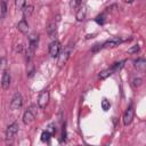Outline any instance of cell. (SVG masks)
Here are the masks:
<instances>
[{
  "label": "cell",
  "mask_w": 146,
  "mask_h": 146,
  "mask_svg": "<svg viewBox=\"0 0 146 146\" xmlns=\"http://www.w3.org/2000/svg\"><path fill=\"white\" fill-rule=\"evenodd\" d=\"M35 114H36V110L33 106H31L30 108H27L24 112V114H23V122L25 124L32 123L34 121V119H35Z\"/></svg>",
  "instance_id": "7a4b0ae2"
},
{
  "label": "cell",
  "mask_w": 146,
  "mask_h": 146,
  "mask_svg": "<svg viewBox=\"0 0 146 146\" xmlns=\"http://www.w3.org/2000/svg\"><path fill=\"white\" fill-rule=\"evenodd\" d=\"M32 13H33V6L29 5V6H25L24 7V9H23V16H24V18L30 17L32 15Z\"/></svg>",
  "instance_id": "2e32d148"
},
{
  "label": "cell",
  "mask_w": 146,
  "mask_h": 146,
  "mask_svg": "<svg viewBox=\"0 0 146 146\" xmlns=\"http://www.w3.org/2000/svg\"><path fill=\"white\" fill-rule=\"evenodd\" d=\"M140 84H141V79H140V78H135V79L132 80V86H133L135 88L139 87Z\"/></svg>",
  "instance_id": "d4e9b609"
},
{
  "label": "cell",
  "mask_w": 146,
  "mask_h": 146,
  "mask_svg": "<svg viewBox=\"0 0 146 146\" xmlns=\"http://www.w3.org/2000/svg\"><path fill=\"white\" fill-rule=\"evenodd\" d=\"M38 42H39V35L38 34H31L29 38V49L31 50H35V48L38 47Z\"/></svg>",
  "instance_id": "8fae6325"
},
{
  "label": "cell",
  "mask_w": 146,
  "mask_h": 146,
  "mask_svg": "<svg viewBox=\"0 0 146 146\" xmlns=\"http://www.w3.org/2000/svg\"><path fill=\"white\" fill-rule=\"evenodd\" d=\"M10 81H11V78H10V73L6 70L2 71V76H1V86H2V89H8L9 86H10Z\"/></svg>",
  "instance_id": "ba28073f"
},
{
  "label": "cell",
  "mask_w": 146,
  "mask_h": 146,
  "mask_svg": "<svg viewBox=\"0 0 146 146\" xmlns=\"http://www.w3.org/2000/svg\"><path fill=\"white\" fill-rule=\"evenodd\" d=\"M133 66L137 71H140V72H144L146 70V59L144 58H138L133 62Z\"/></svg>",
  "instance_id": "7c38bea8"
},
{
  "label": "cell",
  "mask_w": 146,
  "mask_h": 146,
  "mask_svg": "<svg viewBox=\"0 0 146 146\" xmlns=\"http://www.w3.org/2000/svg\"><path fill=\"white\" fill-rule=\"evenodd\" d=\"M49 91L47 90H42L40 94H39V97H38V106L40 108H46V106L48 105L49 103Z\"/></svg>",
  "instance_id": "3957f363"
},
{
  "label": "cell",
  "mask_w": 146,
  "mask_h": 146,
  "mask_svg": "<svg viewBox=\"0 0 146 146\" xmlns=\"http://www.w3.org/2000/svg\"><path fill=\"white\" fill-rule=\"evenodd\" d=\"M86 15H87V8H86L84 5H81V6L79 7V9L76 10L75 17H76V19H78L79 22H81V21H83V19L86 18Z\"/></svg>",
  "instance_id": "4fadbf2b"
},
{
  "label": "cell",
  "mask_w": 146,
  "mask_h": 146,
  "mask_svg": "<svg viewBox=\"0 0 146 146\" xmlns=\"http://www.w3.org/2000/svg\"><path fill=\"white\" fill-rule=\"evenodd\" d=\"M113 73H115L114 72V70L111 67V68H107V70H104V71H102L100 73H99V79H106V78H108L110 75H112Z\"/></svg>",
  "instance_id": "9a60e30c"
},
{
  "label": "cell",
  "mask_w": 146,
  "mask_h": 146,
  "mask_svg": "<svg viewBox=\"0 0 146 146\" xmlns=\"http://www.w3.org/2000/svg\"><path fill=\"white\" fill-rule=\"evenodd\" d=\"M124 1H125V2H127V3H130V2H132V1H133V0H124Z\"/></svg>",
  "instance_id": "f1b7e54d"
},
{
  "label": "cell",
  "mask_w": 146,
  "mask_h": 146,
  "mask_svg": "<svg viewBox=\"0 0 146 146\" xmlns=\"http://www.w3.org/2000/svg\"><path fill=\"white\" fill-rule=\"evenodd\" d=\"M18 123L17 122H13L11 124H9L8 127H7V129H6V139L7 140H9V139H13L15 136H16V133L18 132Z\"/></svg>",
  "instance_id": "8992f818"
},
{
  "label": "cell",
  "mask_w": 146,
  "mask_h": 146,
  "mask_svg": "<svg viewBox=\"0 0 146 146\" xmlns=\"http://www.w3.org/2000/svg\"><path fill=\"white\" fill-rule=\"evenodd\" d=\"M47 130L54 135V133L56 132V127H55V124H52V123H51V124H49V125H48V128H47Z\"/></svg>",
  "instance_id": "484cf974"
},
{
  "label": "cell",
  "mask_w": 146,
  "mask_h": 146,
  "mask_svg": "<svg viewBox=\"0 0 146 146\" xmlns=\"http://www.w3.org/2000/svg\"><path fill=\"white\" fill-rule=\"evenodd\" d=\"M48 52L51 57H58L60 54V43L57 40H54L48 48Z\"/></svg>",
  "instance_id": "52a82bcc"
},
{
  "label": "cell",
  "mask_w": 146,
  "mask_h": 146,
  "mask_svg": "<svg viewBox=\"0 0 146 146\" xmlns=\"http://www.w3.org/2000/svg\"><path fill=\"white\" fill-rule=\"evenodd\" d=\"M23 105V97L19 92H15V95L13 96L11 98V102H10V108L13 111H16V110H19Z\"/></svg>",
  "instance_id": "277c9868"
},
{
  "label": "cell",
  "mask_w": 146,
  "mask_h": 146,
  "mask_svg": "<svg viewBox=\"0 0 146 146\" xmlns=\"http://www.w3.org/2000/svg\"><path fill=\"white\" fill-rule=\"evenodd\" d=\"M96 22H97V24H99V25H103L104 23H105V16L102 14V15H98L97 17H96V19H95Z\"/></svg>",
  "instance_id": "7402d4cb"
},
{
  "label": "cell",
  "mask_w": 146,
  "mask_h": 146,
  "mask_svg": "<svg viewBox=\"0 0 146 146\" xmlns=\"http://www.w3.org/2000/svg\"><path fill=\"white\" fill-rule=\"evenodd\" d=\"M66 140V127H63V132H62V141Z\"/></svg>",
  "instance_id": "4316f807"
},
{
  "label": "cell",
  "mask_w": 146,
  "mask_h": 146,
  "mask_svg": "<svg viewBox=\"0 0 146 146\" xmlns=\"http://www.w3.org/2000/svg\"><path fill=\"white\" fill-rule=\"evenodd\" d=\"M132 119H133V106L130 105L127 108V111H125V113L123 115V123H124V125H129L131 123Z\"/></svg>",
  "instance_id": "9c48e42d"
},
{
  "label": "cell",
  "mask_w": 146,
  "mask_h": 146,
  "mask_svg": "<svg viewBox=\"0 0 146 146\" xmlns=\"http://www.w3.org/2000/svg\"><path fill=\"white\" fill-rule=\"evenodd\" d=\"M100 106H102V108H103V111H108L110 110V107H111V103H110V100H107L106 98H104L103 100H102V103H100Z\"/></svg>",
  "instance_id": "ffe728a7"
},
{
  "label": "cell",
  "mask_w": 146,
  "mask_h": 146,
  "mask_svg": "<svg viewBox=\"0 0 146 146\" xmlns=\"http://www.w3.org/2000/svg\"><path fill=\"white\" fill-rule=\"evenodd\" d=\"M25 3H26V0H15V7L18 10H23L25 7Z\"/></svg>",
  "instance_id": "d6986e66"
},
{
  "label": "cell",
  "mask_w": 146,
  "mask_h": 146,
  "mask_svg": "<svg viewBox=\"0 0 146 146\" xmlns=\"http://www.w3.org/2000/svg\"><path fill=\"white\" fill-rule=\"evenodd\" d=\"M6 13H7V5H6V1L2 0V2H1V18L2 19L5 18Z\"/></svg>",
  "instance_id": "44dd1931"
},
{
  "label": "cell",
  "mask_w": 146,
  "mask_h": 146,
  "mask_svg": "<svg viewBox=\"0 0 146 146\" xmlns=\"http://www.w3.org/2000/svg\"><path fill=\"white\" fill-rule=\"evenodd\" d=\"M82 3V0H72V2L70 3V6L72 8H76V7H80Z\"/></svg>",
  "instance_id": "cb8c5ba5"
},
{
  "label": "cell",
  "mask_w": 146,
  "mask_h": 146,
  "mask_svg": "<svg viewBox=\"0 0 146 146\" xmlns=\"http://www.w3.org/2000/svg\"><path fill=\"white\" fill-rule=\"evenodd\" d=\"M124 63H125V60H121V62H116V63H114L111 67L114 70V72H117V71H120L122 67H123V65H124Z\"/></svg>",
  "instance_id": "ac0fdd59"
},
{
  "label": "cell",
  "mask_w": 146,
  "mask_h": 146,
  "mask_svg": "<svg viewBox=\"0 0 146 146\" xmlns=\"http://www.w3.org/2000/svg\"><path fill=\"white\" fill-rule=\"evenodd\" d=\"M71 50H72V47H71V46H67V47H65V48L60 51V54H59V56H58V62H57V65H58L59 67H62L63 65L66 64V62H67V59H68V57H70Z\"/></svg>",
  "instance_id": "6da1fadb"
},
{
  "label": "cell",
  "mask_w": 146,
  "mask_h": 146,
  "mask_svg": "<svg viewBox=\"0 0 146 146\" xmlns=\"http://www.w3.org/2000/svg\"><path fill=\"white\" fill-rule=\"evenodd\" d=\"M51 136H52V133H51V132H49V131L46 129V130L41 133V140H42L43 143H48Z\"/></svg>",
  "instance_id": "e0dca14e"
},
{
  "label": "cell",
  "mask_w": 146,
  "mask_h": 146,
  "mask_svg": "<svg viewBox=\"0 0 146 146\" xmlns=\"http://www.w3.org/2000/svg\"><path fill=\"white\" fill-rule=\"evenodd\" d=\"M139 51V46L138 44H136V46H132L131 48H129L128 49V54H135V52H138Z\"/></svg>",
  "instance_id": "603a6c76"
},
{
  "label": "cell",
  "mask_w": 146,
  "mask_h": 146,
  "mask_svg": "<svg viewBox=\"0 0 146 146\" xmlns=\"http://www.w3.org/2000/svg\"><path fill=\"white\" fill-rule=\"evenodd\" d=\"M47 33H48V35H49L50 39L56 40V38H57V24H56L55 22H54V23H50V24L48 25V27H47Z\"/></svg>",
  "instance_id": "30bf717a"
},
{
  "label": "cell",
  "mask_w": 146,
  "mask_h": 146,
  "mask_svg": "<svg viewBox=\"0 0 146 146\" xmlns=\"http://www.w3.org/2000/svg\"><path fill=\"white\" fill-rule=\"evenodd\" d=\"M17 29H18V31L21 33L27 34L29 33V24H27V22L25 19H21L18 22V24H17Z\"/></svg>",
  "instance_id": "5bb4252c"
},
{
  "label": "cell",
  "mask_w": 146,
  "mask_h": 146,
  "mask_svg": "<svg viewBox=\"0 0 146 146\" xmlns=\"http://www.w3.org/2000/svg\"><path fill=\"white\" fill-rule=\"evenodd\" d=\"M5 65H6V59L2 57V59H1V70L3 71V68H5Z\"/></svg>",
  "instance_id": "83f0119b"
},
{
  "label": "cell",
  "mask_w": 146,
  "mask_h": 146,
  "mask_svg": "<svg viewBox=\"0 0 146 146\" xmlns=\"http://www.w3.org/2000/svg\"><path fill=\"white\" fill-rule=\"evenodd\" d=\"M125 40H128V39H123V38H120V36H114V38L105 41L103 43V48H114V47L121 44L122 42H124Z\"/></svg>",
  "instance_id": "5b68a950"
}]
</instances>
